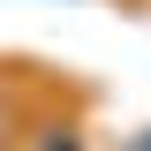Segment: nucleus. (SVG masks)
Segmentation results:
<instances>
[{
  "label": "nucleus",
  "instance_id": "nucleus-2",
  "mask_svg": "<svg viewBox=\"0 0 151 151\" xmlns=\"http://www.w3.org/2000/svg\"><path fill=\"white\" fill-rule=\"evenodd\" d=\"M0 151H15V129H8V121H0Z\"/></svg>",
  "mask_w": 151,
  "mask_h": 151
},
{
  "label": "nucleus",
  "instance_id": "nucleus-1",
  "mask_svg": "<svg viewBox=\"0 0 151 151\" xmlns=\"http://www.w3.org/2000/svg\"><path fill=\"white\" fill-rule=\"evenodd\" d=\"M38 151H83V136H76V129H60V144H38Z\"/></svg>",
  "mask_w": 151,
  "mask_h": 151
}]
</instances>
